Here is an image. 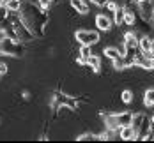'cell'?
<instances>
[{
    "label": "cell",
    "mask_w": 154,
    "mask_h": 143,
    "mask_svg": "<svg viewBox=\"0 0 154 143\" xmlns=\"http://www.w3.org/2000/svg\"><path fill=\"white\" fill-rule=\"evenodd\" d=\"M18 18L25 23V27L32 32L34 37H45L50 16H48L46 9H43L39 4L32 0H23L18 11Z\"/></svg>",
    "instance_id": "obj_1"
},
{
    "label": "cell",
    "mask_w": 154,
    "mask_h": 143,
    "mask_svg": "<svg viewBox=\"0 0 154 143\" xmlns=\"http://www.w3.org/2000/svg\"><path fill=\"white\" fill-rule=\"evenodd\" d=\"M0 55H7V57H16V58H21L25 55V43L13 39V37H7L4 35L0 39Z\"/></svg>",
    "instance_id": "obj_2"
},
{
    "label": "cell",
    "mask_w": 154,
    "mask_h": 143,
    "mask_svg": "<svg viewBox=\"0 0 154 143\" xmlns=\"http://www.w3.org/2000/svg\"><path fill=\"white\" fill-rule=\"evenodd\" d=\"M9 23H11V27H13V30H14L18 41H21V43H30V41L35 39V37L32 35V32L25 27V23L18 18V13H9Z\"/></svg>",
    "instance_id": "obj_3"
},
{
    "label": "cell",
    "mask_w": 154,
    "mask_h": 143,
    "mask_svg": "<svg viewBox=\"0 0 154 143\" xmlns=\"http://www.w3.org/2000/svg\"><path fill=\"white\" fill-rule=\"evenodd\" d=\"M75 39L78 44H87V46H94L99 43V32L97 30H87V28H80L75 32Z\"/></svg>",
    "instance_id": "obj_4"
},
{
    "label": "cell",
    "mask_w": 154,
    "mask_h": 143,
    "mask_svg": "<svg viewBox=\"0 0 154 143\" xmlns=\"http://www.w3.org/2000/svg\"><path fill=\"white\" fill-rule=\"evenodd\" d=\"M96 27L101 32H108L113 27V18L112 14H97L96 16Z\"/></svg>",
    "instance_id": "obj_5"
},
{
    "label": "cell",
    "mask_w": 154,
    "mask_h": 143,
    "mask_svg": "<svg viewBox=\"0 0 154 143\" xmlns=\"http://www.w3.org/2000/svg\"><path fill=\"white\" fill-rule=\"evenodd\" d=\"M117 136L121 138V140H126V142H129V140H135L137 138V133H135V129L129 126H122L117 129Z\"/></svg>",
    "instance_id": "obj_6"
},
{
    "label": "cell",
    "mask_w": 154,
    "mask_h": 143,
    "mask_svg": "<svg viewBox=\"0 0 154 143\" xmlns=\"http://www.w3.org/2000/svg\"><path fill=\"white\" fill-rule=\"evenodd\" d=\"M71 7L75 9V13H78V14H82V16L91 13V7H89L87 0H71Z\"/></svg>",
    "instance_id": "obj_7"
},
{
    "label": "cell",
    "mask_w": 154,
    "mask_h": 143,
    "mask_svg": "<svg viewBox=\"0 0 154 143\" xmlns=\"http://www.w3.org/2000/svg\"><path fill=\"white\" fill-rule=\"evenodd\" d=\"M113 117H115L117 126L122 127V126H129V124H131L133 113H131V111H119V113H113Z\"/></svg>",
    "instance_id": "obj_8"
},
{
    "label": "cell",
    "mask_w": 154,
    "mask_h": 143,
    "mask_svg": "<svg viewBox=\"0 0 154 143\" xmlns=\"http://www.w3.org/2000/svg\"><path fill=\"white\" fill-rule=\"evenodd\" d=\"M103 55L106 57L108 60H115V58H119L121 55H122V49L117 46H106L103 49Z\"/></svg>",
    "instance_id": "obj_9"
},
{
    "label": "cell",
    "mask_w": 154,
    "mask_h": 143,
    "mask_svg": "<svg viewBox=\"0 0 154 143\" xmlns=\"http://www.w3.org/2000/svg\"><path fill=\"white\" fill-rule=\"evenodd\" d=\"M85 65H87L89 69H92L94 73H99V71H101V58H99L97 55H94V53H92V55L87 58Z\"/></svg>",
    "instance_id": "obj_10"
},
{
    "label": "cell",
    "mask_w": 154,
    "mask_h": 143,
    "mask_svg": "<svg viewBox=\"0 0 154 143\" xmlns=\"http://www.w3.org/2000/svg\"><path fill=\"white\" fill-rule=\"evenodd\" d=\"M138 48H140V51L149 53V49H151V35L149 34L138 35Z\"/></svg>",
    "instance_id": "obj_11"
},
{
    "label": "cell",
    "mask_w": 154,
    "mask_h": 143,
    "mask_svg": "<svg viewBox=\"0 0 154 143\" xmlns=\"http://www.w3.org/2000/svg\"><path fill=\"white\" fill-rule=\"evenodd\" d=\"M143 118H145V113H133V117H131V127L135 129V133L140 129V126L143 124Z\"/></svg>",
    "instance_id": "obj_12"
},
{
    "label": "cell",
    "mask_w": 154,
    "mask_h": 143,
    "mask_svg": "<svg viewBox=\"0 0 154 143\" xmlns=\"http://www.w3.org/2000/svg\"><path fill=\"white\" fill-rule=\"evenodd\" d=\"M21 2L23 0H5V7H7V11L9 13H18L20 11V7H21Z\"/></svg>",
    "instance_id": "obj_13"
},
{
    "label": "cell",
    "mask_w": 154,
    "mask_h": 143,
    "mask_svg": "<svg viewBox=\"0 0 154 143\" xmlns=\"http://www.w3.org/2000/svg\"><path fill=\"white\" fill-rule=\"evenodd\" d=\"M113 23H117V25H122V19H124V5H119L115 11H113Z\"/></svg>",
    "instance_id": "obj_14"
},
{
    "label": "cell",
    "mask_w": 154,
    "mask_h": 143,
    "mask_svg": "<svg viewBox=\"0 0 154 143\" xmlns=\"http://www.w3.org/2000/svg\"><path fill=\"white\" fill-rule=\"evenodd\" d=\"M143 103H145L147 108H154V88L145 90V94H143Z\"/></svg>",
    "instance_id": "obj_15"
},
{
    "label": "cell",
    "mask_w": 154,
    "mask_h": 143,
    "mask_svg": "<svg viewBox=\"0 0 154 143\" xmlns=\"http://www.w3.org/2000/svg\"><path fill=\"white\" fill-rule=\"evenodd\" d=\"M78 55L82 57V58H89L91 55H92V46H87V44H80V51H78Z\"/></svg>",
    "instance_id": "obj_16"
},
{
    "label": "cell",
    "mask_w": 154,
    "mask_h": 143,
    "mask_svg": "<svg viewBox=\"0 0 154 143\" xmlns=\"http://www.w3.org/2000/svg\"><path fill=\"white\" fill-rule=\"evenodd\" d=\"M121 99H122V103H126V104L133 103V92L131 90H122L121 92Z\"/></svg>",
    "instance_id": "obj_17"
},
{
    "label": "cell",
    "mask_w": 154,
    "mask_h": 143,
    "mask_svg": "<svg viewBox=\"0 0 154 143\" xmlns=\"http://www.w3.org/2000/svg\"><path fill=\"white\" fill-rule=\"evenodd\" d=\"M78 140L85 142V140H99V134H94V133H83L78 136Z\"/></svg>",
    "instance_id": "obj_18"
},
{
    "label": "cell",
    "mask_w": 154,
    "mask_h": 143,
    "mask_svg": "<svg viewBox=\"0 0 154 143\" xmlns=\"http://www.w3.org/2000/svg\"><path fill=\"white\" fill-rule=\"evenodd\" d=\"M55 2H57V0H37V4H39L43 9H48V7H51Z\"/></svg>",
    "instance_id": "obj_19"
},
{
    "label": "cell",
    "mask_w": 154,
    "mask_h": 143,
    "mask_svg": "<svg viewBox=\"0 0 154 143\" xmlns=\"http://www.w3.org/2000/svg\"><path fill=\"white\" fill-rule=\"evenodd\" d=\"M7 71H9V67H7L5 64H0V76H4V74H7Z\"/></svg>",
    "instance_id": "obj_20"
},
{
    "label": "cell",
    "mask_w": 154,
    "mask_h": 143,
    "mask_svg": "<svg viewBox=\"0 0 154 143\" xmlns=\"http://www.w3.org/2000/svg\"><path fill=\"white\" fill-rule=\"evenodd\" d=\"M91 2H92L94 5H99V7H103L106 4V0H91Z\"/></svg>",
    "instance_id": "obj_21"
},
{
    "label": "cell",
    "mask_w": 154,
    "mask_h": 143,
    "mask_svg": "<svg viewBox=\"0 0 154 143\" xmlns=\"http://www.w3.org/2000/svg\"><path fill=\"white\" fill-rule=\"evenodd\" d=\"M2 4H5V0H0V5H2Z\"/></svg>",
    "instance_id": "obj_22"
},
{
    "label": "cell",
    "mask_w": 154,
    "mask_h": 143,
    "mask_svg": "<svg viewBox=\"0 0 154 143\" xmlns=\"http://www.w3.org/2000/svg\"><path fill=\"white\" fill-rule=\"evenodd\" d=\"M151 4H152V7H154V0H151Z\"/></svg>",
    "instance_id": "obj_23"
}]
</instances>
